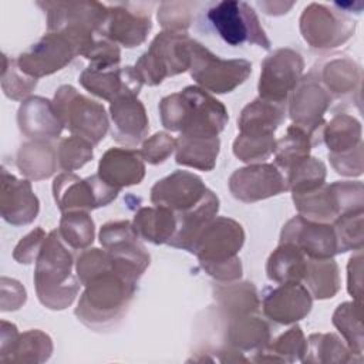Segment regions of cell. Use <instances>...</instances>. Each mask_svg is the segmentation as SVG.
I'll list each match as a JSON object with an SVG mask.
<instances>
[{
  "label": "cell",
  "mask_w": 364,
  "mask_h": 364,
  "mask_svg": "<svg viewBox=\"0 0 364 364\" xmlns=\"http://www.w3.org/2000/svg\"><path fill=\"white\" fill-rule=\"evenodd\" d=\"M18 330L13 323L1 320V336H0V355L6 354L18 337Z\"/></svg>",
  "instance_id": "58"
},
{
  "label": "cell",
  "mask_w": 364,
  "mask_h": 364,
  "mask_svg": "<svg viewBox=\"0 0 364 364\" xmlns=\"http://www.w3.org/2000/svg\"><path fill=\"white\" fill-rule=\"evenodd\" d=\"M347 290L354 299V301L361 303V291H363V253L357 250L353 255L347 264Z\"/></svg>",
  "instance_id": "57"
},
{
  "label": "cell",
  "mask_w": 364,
  "mask_h": 364,
  "mask_svg": "<svg viewBox=\"0 0 364 364\" xmlns=\"http://www.w3.org/2000/svg\"><path fill=\"white\" fill-rule=\"evenodd\" d=\"M46 237L47 235L43 228L38 226L33 229L16 245L13 250V259L20 264H31L33 262L37 260Z\"/></svg>",
  "instance_id": "53"
},
{
  "label": "cell",
  "mask_w": 364,
  "mask_h": 364,
  "mask_svg": "<svg viewBox=\"0 0 364 364\" xmlns=\"http://www.w3.org/2000/svg\"><path fill=\"white\" fill-rule=\"evenodd\" d=\"M17 124L24 136L41 141L58 138L64 128L53 101L40 95L27 97L20 104Z\"/></svg>",
  "instance_id": "24"
},
{
  "label": "cell",
  "mask_w": 364,
  "mask_h": 364,
  "mask_svg": "<svg viewBox=\"0 0 364 364\" xmlns=\"http://www.w3.org/2000/svg\"><path fill=\"white\" fill-rule=\"evenodd\" d=\"M307 353V338L299 326L290 327L287 331L280 334L252 358L253 361H279V363H294L303 361Z\"/></svg>",
  "instance_id": "38"
},
{
  "label": "cell",
  "mask_w": 364,
  "mask_h": 364,
  "mask_svg": "<svg viewBox=\"0 0 364 364\" xmlns=\"http://www.w3.org/2000/svg\"><path fill=\"white\" fill-rule=\"evenodd\" d=\"M92 146L88 141L75 135L63 138L57 146L58 166L65 172L82 168L94 156Z\"/></svg>",
  "instance_id": "47"
},
{
  "label": "cell",
  "mask_w": 364,
  "mask_h": 364,
  "mask_svg": "<svg viewBox=\"0 0 364 364\" xmlns=\"http://www.w3.org/2000/svg\"><path fill=\"white\" fill-rule=\"evenodd\" d=\"M53 354V340L41 330H27L18 334L10 350L0 355L1 363L38 364L47 361Z\"/></svg>",
  "instance_id": "37"
},
{
  "label": "cell",
  "mask_w": 364,
  "mask_h": 364,
  "mask_svg": "<svg viewBox=\"0 0 364 364\" xmlns=\"http://www.w3.org/2000/svg\"><path fill=\"white\" fill-rule=\"evenodd\" d=\"M16 165L27 179H48L57 171V149L50 141L30 139L20 145L16 155Z\"/></svg>",
  "instance_id": "30"
},
{
  "label": "cell",
  "mask_w": 364,
  "mask_h": 364,
  "mask_svg": "<svg viewBox=\"0 0 364 364\" xmlns=\"http://www.w3.org/2000/svg\"><path fill=\"white\" fill-rule=\"evenodd\" d=\"M337 218L364 210V186L360 181H336L328 185ZM336 218V219H337Z\"/></svg>",
  "instance_id": "48"
},
{
  "label": "cell",
  "mask_w": 364,
  "mask_h": 364,
  "mask_svg": "<svg viewBox=\"0 0 364 364\" xmlns=\"http://www.w3.org/2000/svg\"><path fill=\"white\" fill-rule=\"evenodd\" d=\"M304 60L293 48H277L262 61L257 84L259 97L276 102H287L303 77Z\"/></svg>",
  "instance_id": "15"
},
{
  "label": "cell",
  "mask_w": 364,
  "mask_h": 364,
  "mask_svg": "<svg viewBox=\"0 0 364 364\" xmlns=\"http://www.w3.org/2000/svg\"><path fill=\"white\" fill-rule=\"evenodd\" d=\"M287 102H276L257 97L249 102L237 118L239 134L250 136H274L284 122Z\"/></svg>",
  "instance_id": "28"
},
{
  "label": "cell",
  "mask_w": 364,
  "mask_h": 364,
  "mask_svg": "<svg viewBox=\"0 0 364 364\" xmlns=\"http://www.w3.org/2000/svg\"><path fill=\"white\" fill-rule=\"evenodd\" d=\"M192 40L185 31H162L156 34L149 48L134 65L142 84L155 87L165 78L189 70Z\"/></svg>",
  "instance_id": "5"
},
{
  "label": "cell",
  "mask_w": 364,
  "mask_h": 364,
  "mask_svg": "<svg viewBox=\"0 0 364 364\" xmlns=\"http://www.w3.org/2000/svg\"><path fill=\"white\" fill-rule=\"evenodd\" d=\"M361 363L363 358L351 353L347 344L334 333H314L309 336L307 353L303 363Z\"/></svg>",
  "instance_id": "40"
},
{
  "label": "cell",
  "mask_w": 364,
  "mask_h": 364,
  "mask_svg": "<svg viewBox=\"0 0 364 364\" xmlns=\"http://www.w3.org/2000/svg\"><path fill=\"white\" fill-rule=\"evenodd\" d=\"M107 17L100 31L101 37L125 48H134L145 43L152 28L149 13L135 11L124 4L107 6Z\"/></svg>",
  "instance_id": "22"
},
{
  "label": "cell",
  "mask_w": 364,
  "mask_h": 364,
  "mask_svg": "<svg viewBox=\"0 0 364 364\" xmlns=\"http://www.w3.org/2000/svg\"><path fill=\"white\" fill-rule=\"evenodd\" d=\"M119 193L100 175L81 179L73 172H63L54 178L53 196L57 208L64 213L70 210H92L109 205Z\"/></svg>",
  "instance_id": "12"
},
{
  "label": "cell",
  "mask_w": 364,
  "mask_h": 364,
  "mask_svg": "<svg viewBox=\"0 0 364 364\" xmlns=\"http://www.w3.org/2000/svg\"><path fill=\"white\" fill-rule=\"evenodd\" d=\"M219 210V198L210 189L202 198V200L192 209L178 213L176 216V232L169 240V246L186 250L192 253V249L203 232V229L216 218Z\"/></svg>",
  "instance_id": "27"
},
{
  "label": "cell",
  "mask_w": 364,
  "mask_h": 364,
  "mask_svg": "<svg viewBox=\"0 0 364 364\" xmlns=\"http://www.w3.org/2000/svg\"><path fill=\"white\" fill-rule=\"evenodd\" d=\"M206 17L218 36L229 46L236 47L250 43L264 50L272 46L257 14L245 1H218L208 9Z\"/></svg>",
  "instance_id": "9"
},
{
  "label": "cell",
  "mask_w": 364,
  "mask_h": 364,
  "mask_svg": "<svg viewBox=\"0 0 364 364\" xmlns=\"http://www.w3.org/2000/svg\"><path fill=\"white\" fill-rule=\"evenodd\" d=\"M307 256L293 243H279L266 263V274L274 283H301Z\"/></svg>",
  "instance_id": "34"
},
{
  "label": "cell",
  "mask_w": 364,
  "mask_h": 364,
  "mask_svg": "<svg viewBox=\"0 0 364 364\" xmlns=\"http://www.w3.org/2000/svg\"><path fill=\"white\" fill-rule=\"evenodd\" d=\"M40 210V200L33 192L28 179H18L1 169L0 213L13 226H24L34 222Z\"/></svg>",
  "instance_id": "21"
},
{
  "label": "cell",
  "mask_w": 364,
  "mask_h": 364,
  "mask_svg": "<svg viewBox=\"0 0 364 364\" xmlns=\"http://www.w3.org/2000/svg\"><path fill=\"white\" fill-rule=\"evenodd\" d=\"M53 104L64 128L71 135L80 136L91 145H97L104 139L109 119L102 104L80 94L68 84L57 88Z\"/></svg>",
  "instance_id": "6"
},
{
  "label": "cell",
  "mask_w": 364,
  "mask_h": 364,
  "mask_svg": "<svg viewBox=\"0 0 364 364\" xmlns=\"http://www.w3.org/2000/svg\"><path fill=\"white\" fill-rule=\"evenodd\" d=\"M289 115L293 125L304 129L313 139V145L321 142L324 114L331 104L330 94L320 84L316 71L301 77L289 97Z\"/></svg>",
  "instance_id": "14"
},
{
  "label": "cell",
  "mask_w": 364,
  "mask_h": 364,
  "mask_svg": "<svg viewBox=\"0 0 364 364\" xmlns=\"http://www.w3.org/2000/svg\"><path fill=\"white\" fill-rule=\"evenodd\" d=\"M27 300V293L23 284L14 279L1 277V311L18 310Z\"/></svg>",
  "instance_id": "56"
},
{
  "label": "cell",
  "mask_w": 364,
  "mask_h": 364,
  "mask_svg": "<svg viewBox=\"0 0 364 364\" xmlns=\"http://www.w3.org/2000/svg\"><path fill=\"white\" fill-rule=\"evenodd\" d=\"M361 303L344 301L337 306L333 313V324L346 340L347 347L353 354L363 358V324H361Z\"/></svg>",
  "instance_id": "42"
},
{
  "label": "cell",
  "mask_w": 364,
  "mask_h": 364,
  "mask_svg": "<svg viewBox=\"0 0 364 364\" xmlns=\"http://www.w3.org/2000/svg\"><path fill=\"white\" fill-rule=\"evenodd\" d=\"M229 191L240 202L252 203L287 191L286 178L273 164H249L229 178Z\"/></svg>",
  "instance_id": "16"
},
{
  "label": "cell",
  "mask_w": 364,
  "mask_h": 364,
  "mask_svg": "<svg viewBox=\"0 0 364 364\" xmlns=\"http://www.w3.org/2000/svg\"><path fill=\"white\" fill-rule=\"evenodd\" d=\"M82 53L84 44L75 37L61 31H47L16 60L24 74L38 80L63 70Z\"/></svg>",
  "instance_id": "11"
},
{
  "label": "cell",
  "mask_w": 364,
  "mask_h": 364,
  "mask_svg": "<svg viewBox=\"0 0 364 364\" xmlns=\"http://www.w3.org/2000/svg\"><path fill=\"white\" fill-rule=\"evenodd\" d=\"M354 30L355 21L353 18L326 4L310 3L300 16L301 37L313 50L337 48L353 37Z\"/></svg>",
  "instance_id": "13"
},
{
  "label": "cell",
  "mask_w": 364,
  "mask_h": 364,
  "mask_svg": "<svg viewBox=\"0 0 364 364\" xmlns=\"http://www.w3.org/2000/svg\"><path fill=\"white\" fill-rule=\"evenodd\" d=\"M333 169L344 176H360L364 169L363 144L355 149L344 154H328Z\"/></svg>",
  "instance_id": "55"
},
{
  "label": "cell",
  "mask_w": 364,
  "mask_h": 364,
  "mask_svg": "<svg viewBox=\"0 0 364 364\" xmlns=\"http://www.w3.org/2000/svg\"><path fill=\"white\" fill-rule=\"evenodd\" d=\"M280 243H293L310 259H331L338 255L333 223L313 222L300 215L284 223Z\"/></svg>",
  "instance_id": "17"
},
{
  "label": "cell",
  "mask_w": 364,
  "mask_h": 364,
  "mask_svg": "<svg viewBox=\"0 0 364 364\" xmlns=\"http://www.w3.org/2000/svg\"><path fill=\"white\" fill-rule=\"evenodd\" d=\"M132 226L139 239L164 245L169 243L176 232V216L164 206H145L136 210Z\"/></svg>",
  "instance_id": "31"
},
{
  "label": "cell",
  "mask_w": 364,
  "mask_h": 364,
  "mask_svg": "<svg viewBox=\"0 0 364 364\" xmlns=\"http://www.w3.org/2000/svg\"><path fill=\"white\" fill-rule=\"evenodd\" d=\"M189 73L198 87L215 94H226L242 85L252 74V63L245 58L223 60L199 41L191 43Z\"/></svg>",
  "instance_id": "7"
},
{
  "label": "cell",
  "mask_w": 364,
  "mask_h": 364,
  "mask_svg": "<svg viewBox=\"0 0 364 364\" xmlns=\"http://www.w3.org/2000/svg\"><path fill=\"white\" fill-rule=\"evenodd\" d=\"M361 122L346 112L336 114L324 124L321 139L328 148V154H344L355 149L363 144Z\"/></svg>",
  "instance_id": "35"
},
{
  "label": "cell",
  "mask_w": 364,
  "mask_h": 364,
  "mask_svg": "<svg viewBox=\"0 0 364 364\" xmlns=\"http://www.w3.org/2000/svg\"><path fill=\"white\" fill-rule=\"evenodd\" d=\"M159 115L165 129L185 136H219L229 121L226 107L198 85L164 97Z\"/></svg>",
  "instance_id": "1"
},
{
  "label": "cell",
  "mask_w": 364,
  "mask_h": 364,
  "mask_svg": "<svg viewBox=\"0 0 364 364\" xmlns=\"http://www.w3.org/2000/svg\"><path fill=\"white\" fill-rule=\"evenodd\" d=\"M0 80L4 95L14 101H24L37 85V78L24 74L20 70L17 60L9 58L6 54H3V68Z\"/></svg>",
  "instance_id": "46"
},
{
  "label": "cell",
  "mask_w": 364,
  "mask_h": 364,
  "mask_svg": "<svg viewBox=\"0 0 364 364\" xmlns=\"http://www.w3.org/2000/svg\"><path fill=\"white\" fill-rule=\"evenodd\" d=\"M245 243V230L239 222L216 216L198 237L192 255L200 267L219 283L236 282L242 277V262L237 256Z\"/></svg>",
  "instance_id": "3"
},
{
  "label": "cell",
  "mask_w": 364,
  "mask_h": 364,
  "mask_svg": "<svg viewBox=\"0 0 364 364\" xmlns=\"http://www.w3.org/2000/svg\"><path fill=\"white\" fill-rule=\"evenodd\" d=\"M301 283L313 299L326 300L334 297L340 290V272L336 260L306 259V269Z\"/></svg>",
  "instance_id": "36"
},
{
  "label": "cell",
  "mask_w": 364,
  "mask_h": 364,
  "mask_svg": "<svg viewBox=\"0 0 364 364\" xmlns=\"http://www.w3.org/2000/svg\"><path fill=\"white\" fill-rule=\"evenodd\" d=\"M112 269V257L105 249L92 247L82 250L75 260V272L81 286L88 284L94 277Z\"/></svg>",
  "instance_id": "50"
},
{
  "label": "cell",
  "mask_w": 364,
  "mask_h": 364,
  "mask_svg": "<svg viewBox=\"0 0 364 364\" xmlns=\"http://www.w3.org/2000/svg\"><path fill=\"white\" fill-rule=\"evenodd\" d=\"M98 175L111 186L138 185L145 176V161L141 152L129 148H109L98 162Z\"/></svg>",
  "instance_id": "25"
},
{
  "label": "cell",
  "mask_w": 364,
  "mask_h": 364,
  "mask_svg": "<svg viewBox=\"0 0 364 364\" xmlns=\"http://www.w3.org/2000/svg\"><path fill=\"white\" fill-rule=\"evenodd\" d=\"M316 75L331 98L354 100V95L360 98L363 70L353 58L346 55L333 57L320 67Z\"/></svg>",
  "instance_id": "26"
},
{
  "label": "cell",
  "mask_w": 364,
  "mask_h": 364,
  "mask_svg": "<svg viewBox=\"0 0 364 364\" xmlns=\"http://www.w3.org/2000/svg\"><path fill=\"white\" fill-rule=\"evenodd\" d=\"M208 191L200 176L178 169L159 179L151 188V202L155 206H164L178 215L198 205Z\"/></svg>",
  "instance_id": "18"
},
{
  "label": "cell",
  "mask_w": 364,
  "mask_h": 364,
  "mask_svg": "<svg viewBox=\"0 0 364 364\" xmlns=\"http://www.w3.org/2000/svg\"><path fill=\"white\" fill-rule=\"evenodd\" d=\"M313 146L311 136L300 127L290 125L286 134L276 141L274 148V165L287 172L300 161L310 156Z\"/></svg>",
  "instance_id": "41"
},
{
  "label": "cell",
  "mask_w": 364,
  "mask_h": 364,
  "mask_svg": "<svg viewBox=\"0 0 364 364\" xmlns=\"http://www.w3.org/2000/svg\"><path fill=\"white\" fill-rule=\"evenodd\" d=\"M274 136H250L239 134L233 141V155L246 164H260L274 154Z\"/></svg>",
  "instance_id": "49"
},
{
  "label": "cell",
  "mask_w": 364,
  "mask_h": 364,
  "mask_svg": "<svg viewBox=\"0 0 364 364\" xmlns=\"http://www.w3.org/2000/svg\"><path fill=\"white\" fill-rule=\"evenodd\" d=\"M220 151L219 136H185L176 138L175 161L179 165L199 171H212Z\"/></svg>",
  "instance_id": "32"
},
{
  "label": "cell",
  "mask_w": 364,
  "mask_h": 364,
  "mask_svg": "<svg viewBox=\"0 0 364 364\" xmlns=\"http://www.w3.org/2000/svg\"><path fill=\"white\" fill-rule=\"evenodd\" d=\"M286 175L287 191L300 192L323 185L326 182L327 169L323 161L314 156H307L290 168Z\"/></svg>",
  "instance_id": "44"
},
{
  "label": "cell",
  "mask_w": 364,
  "mask_h": 364,
  "mask_svg": "<svg viewBox=\"0 0 364 364\" xmlns=\"http://www.w3.org/2000/svg\"><path fill=\"white\" fill-rule=\"evenodd\" d=\"M293 1L290 3H283V1H267V3H259V6L262 9H267L264 10L266 14L270 16H279V14H284L287 13L291 7H293Z\"/></svg>",
  "instance_id": "59"
},
{
  "label": "cell",
  "mask_w": 364,
  "mask_h": 364,
  "mask_svg": "<svg viewBox=\"0 0 364 364\" xmlns=\"http://www.w3.org/2000/svg\"><path fill=\"white\" fill-rule=\"evenodd\" d=\"M294 206L300 216L321 223H333L337 218L328 185L324 182L313 189L291 192Z\"/></svg>",
  "instance_id": "39"
},
{
  "label": "cell",
  "mask_w": 364,
  "mask_h": 364,
  "mask_svg": "<svg viewBox=\"0 0 364 364\" xmlns=\"http://www.w3.org/2000/svg\"><path fill=\"white\" fill-rule=\"evenodd\" d=\"M47 16V31L67 33L85 48L94 43L107 17V6L98 1H37ZM84 54V53H82Z\"/></svg>",
  "instance_id": "8"
},
{
  "label": "cell",
  "mask_w": 364,
  "mask_h": 364,
  "mask_svg": "<svg viewBox=\"0 0 364 364\" xmlns=\"http://www.w3.org/2000/svg\"><path fill=\"white\" fill-rule=\"evenodd\" d=\"M176 149V138L168 132H156L146 138L141 146V156L151 165L164 164Z\"/></svg>",
  "instance_id": "52"
},
{
  "label": "cell",
  "mask_w": 364,
  "mask_h": 364,
  "mask_svg": "<svg viewBox=\"0 0 364 364\" xmlns=\"http://www.w3.org/2000/svg\"><path fill=\"white\" fill-rule=\"evenodd\" d=\"M98 237L101 246L112 257L114 270L138 283L151 263V256L134 230L132 222H107L101 226Z\"/></svg>",
  "instance_id": "10"
},
{
  "label": "cell",
  "mask_w": 364,
  "mask_h": 364,
  "mask_svg": "<svg viewBox=\"0 0 364 364\" xmlns=\"http://www.w3.org/2000/svg\"><path fill=\"white\" fill-rule=\"evenodd\" d=\"M313 306L310 291L301 283H282L267 289L262 299L263 314L276 324H294L304 318Z\"/></svg>",
  "instance_id": "20"
},
{
  "label": "cell",
  "mask_w": 364,
  "mask_h": 364,
  "mask_svg": "<svg viewBox=\"0 0 364 364\" xmlns=\"http://www.w3.org/2000/svg\"><path fill=\"white\" fill-rule=\"evenodd\" d=\"M112 139L125 146H136L149 131L144 104L135 95H124L109 105Z\"/></svg>",
  "instance_id": "23"
},
{
  "label": "cell",
  "mask_w": 364,
  "mask_h": 364,
  "mask_svg": "<svg viewBox=\"0 0 364 364\" xmlns=\"http://www.w3.org/2000/svg\"><path fill=\"white\" fill-rule=\"evenodd\" d=\"M82 57L90 60L92 65H118L121 61V51L118 44L108 38H95L94 43L84 51Z\"/></svg>",
  "instance_id": "54"
},
{
  "label": "cell",
  "mask_w": 364,
  "mask_h": 364,
  "mask_svg": "<svg viewBox=\"0 0 364 364\" xmlns=\"http://www.w3.org/2000/svg\"><path fill=\"white\" fill-rule=\"evenodd\" d=\"M136 286V282L124 277L114 269L94 277L84 286L75 307L77 318L94 330L112 326L128 310Z\"/></svg>",
  "instance_id": "4"
},
{
  "label": "cell",
  "mask_w": 364,
  "mask_h": 364,
  "mask_svg": "<svg viewBox=\"0 0 364 364\" xmlns=\"http://www.w3.org/2000/svg\"><path fill=\"white\" fill-rule=\"evenodd\" d=\"M192 6L189 1H162L156 17L164 31L186 33L192 21Z\"/></svg>",
  "instance_id": "51"
},
{
  "label": "cell",
  "mask_w": 364,
  "mask_h": 364,
  "mask_svg": "<svg viewBox=\"0 0 364 364\" xmlns=\"http://www.w3.org/2000/svg\"><path fill=\"white\" fill-rule=\"evenodd\" d=\"M363 220H364V210L341 215L333 222V228L337 237L338 253H346L348 250L357 252L363 249V245H364Z\"/></svg>",
  "instance_id": "45"
},
{
  "label": "cell",
  "mask_w": 364,
  "mask_h": 364,
  "mask_svg": "<svg viewBox=\"0 0 364 364\" xmlns=\"http://www.w3.org/2000/svg\"><path fill=\"white\" fill-rule=\"evenodd\" d=\"M82 88L92 95L112 102L124 95L138 97L142 81L134 67L90 64L78 78Z\"/></svg>",
  "instance_id": "19"
},
{
  "label": "cell",
  "mask_w": 364,
  "mask_h": 364,
  "mask_svg": "<svg viewBox=\"0 0 364 364\" xmlns=\"http://www.w3.org/2000/svg\"><path fill=\"white\" fill-rule=\"evenodd\" d=\"M226 343L240 353H260L270 341V327L257 313L226 317Z\"/></svg>",
  "instance_id": "29"
},
{
  "label": "cell",
  "mask_w": 364,
  "mask_h": 364,
  "mask_svg": "<svg viewBox=\"0 0 364 364\" xmlns=\"http://www.w3.org/2000/svg\"><path fill=\"white\" fill-rule=\"evenodd\" d=\"M57 230L63 242L74 250L87 249L95 236L94 220L85 210L64 212Z\"/></svg>",
  "instance_id": "43"
},
{
  "label": "cell",
  "mask_w": 364,
  "mask_h": 364,
  "mask_svg": "<svg viewBox=\"0 0 364 364\" xmlns=\"http://www.w3.org/2000/svg\"><path fill=\"white\" fill-rule=\"evenodd\" d=\"M213 296L226 317L259 313L260 300L257 289L252 282H228L213 287Z\"/></svg>",
  "instance_id": "33"
},
{
  "label": "cell",
  "mask_w": 364,
  "mask_h": 364,
  "mask_svg": "<svg viewBox=\"0 0 364 364\" xmlns=\"http://www.w3.org/2000/svg\"><path fill=\"white\" fill-rule=\"evenodd\" d=\"M73 255L58 235L51 230L38 253L34 269V287L38 301L50 310L71 306L80 290V280L73 273Z\"/></svg>",
  "instance_id": "2"
}]
</instances>
